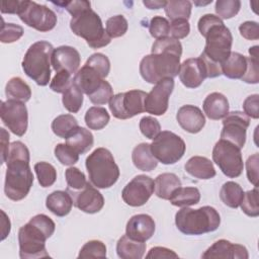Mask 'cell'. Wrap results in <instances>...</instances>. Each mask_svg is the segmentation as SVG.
I'll use <instances>...</instances> for the list:
<instances>
[{
    "label": "cell",
    "mask_w": 259,
    "mask_h": 259,
    "mask_svg": "<svg viewBox=\"0 0 259 259\" xmlns=\"http://www.w3.org/2000/svg\"><path fill=\"white\" fill-rule=\"evenodd\" d=\"M197 28L205 38V47L201 54L210 62L221 66L231 54L233 36L230 29L220 17L213 14L201 16Z\"/></svg>",
    "instance_id": "obj_3"
},
{
    "label": "cell",
    "mask_w": 259,
    "mask_h": 259,
    "mask_svg": "<svg viewBox=\"0 0 259 259\" xmlns=\"http://www.w3.org/2000/svg\"><path fill=\"white\" fill-rule=\"evenodd\" d=\"M241 8L239 0H218L215 2V13L221 19H230L238 14Z\"/></svg>",
    "instance_id": "obj_41"
},
{
    "label": "cell",
    "mask_w": 259,
    "mask_h": 259,
    "mask_svg": "<svg viewBox=\"0 0 259 259\" xmlns=\"http://www.w3.org/2000/svg\"><path fill=\"white\" fill-rule=\"evenodd\" d=\"M85 123L90 130L99 131L107 125L110 116L104 107L92 106L85 113Z\"/></svg>",
    "instance_id": "obj_36"
},
{
    "label": "cell",
    "mask_w": 259,
    "mask_h": 259,
    "mask_svg": "<svg viewBox=\"0 0 259 259\" xmlns=\"http://www.w3.org/2000/svg\"><path fill=\"white\" fill-rule=\"evenodd\" d=\"M241 35L248 40H256L259 38V26L256 21H245L239 26Z\"/></svg>",
    "instance_id": "obj_55"
},
{
    "label": "cell",
    "mask_w": 259,
    "mask_h": 259,
    "mask_svg": "<svg viewBox=\"0 0 259 259\" xmlns=\"http://www.w3.org/2000/svg\"><path fill=\"white\" fill-rule=\"evenodd\" d=\"M258 94H253L248 96L243 102V109L244 113L251 118L257 119L259 117L258 111Z\"/></svg>",
    "instance_id": "obj_56"
},
{
    "label": "cell",
    "mask_w": 259,
    "mask_h": 259,
    "mask_svg": "<svg viewBox=\"0 0 259 259\" xmlns=\"http://www.w3.org/2000/svg\"><path fill=\"white\" fill-rule=\"evenodd\" d=\"M229 107L227 97L220 92H212L208 94L202 104L205 115L212 120L224 118L229 113Z\"/></svg>",
    "instance_id": "obj_24"
},
{
    "label": "cell",
    "mask_w": 259,
    "mask_h": 259,
    "mask_svg": "<svg viewBox=\"0 0 259 259\" xmlns=\"http://www.w3.org/2000/svg\"><path fill=\"white\" fill-rule=\"evenodd\" d=\"M190 32V25L186 19H176L170 23V34L175 39L186 37Z\"/></svg>",
    "instance_id": "obj_53"
},
{
    "label": "cell",
    "mask_w": 259,
    "mask_h": 259,
    "mask_svg": "<svg viewBox=\"0 0 259 259\" xmlns=\"http://www.w3.org/2000/svg\"><path fill=\"white\" fill-rule=\"evenodd\" d=\"M113 96V90L111 85L107 82V81H103L102 85L99 87V89L93 93L91 96H89L88 98L90 99V101L93 104L96 105H102L105 103H108L110 101V99Z\"/></svg>",
    "instance_id": "obj_51"
},
{
    "label": "cell",
    "mask_w": 259,
    "mask_h": 259,
    "mask_svg": "<svg viewBox=\"0 0 259 259\" xmlns=\"http://www.w3.org/2000/svg\"><path fill=\"white\" fill-rule=\"evenodd\" d=\"M171 204L179 207H187L197 204L200 200V192L196 187H177L169 198Z\"/></svg>",
    "instance_id": "obj_31"
},
{
    "label": "cell",
    "mask_w": 259,
    "mask_h": 259,
    "mask_svg": "<svg viewBox=\"0 0 259 259\" xmlns=\"http://www.w3.org/2000/svg\"><path fill=\"white\" fill-rule=\"evenodd\" d=\"M70 28L76 35L84 38L92 49L103 48L111 41V37L103 27L101 18L91 9L90 3L72 14Z\"/></svg>",
    "instance_id": "obj_4"
},
{
    "label": "cell",
    "mask_w": 259,
    "mask_h": 259,
    "mask_svg": "<svg viewBox=\"0 0 259 259\" xmlns=\"http://www.w3.org/2000/svg\"><path fill=\"white\" fill-rule=\"evenodd\" d=\"M62 102L64 107L71 113H77L83 104V92L73 83L63 93Z\"/></svg>",
    "instance_id": "obj_38"
},
{
    "label": "cell",
    "mask_w": 259,
    "mask_h": 259,
    "mask_svg": "<svg viewBox=\"0 0 259 259\" xmlns=\"http://www.w3.org/2000/svg\"><path fill=\"white\" fill-rule=\"evenodd\" d=\"M55 156L63 165L71 166L78 162L79 154L67 144H58L55 147Z\"/></svg>",
    "instance_id": "obj_45"
},
{
    "label": "cell",
    "mask_w": 259,
    "mask_h": 259,
    "mask_svg": "<svg viewBox=\"0 0 259 259\" xmlns=\"http://www.w3.org/2000/svg\"><path fill=\"white\" fill-rule=\"evenodd\" d=\"M258 162L259 156L258 154H253L246 161V171L248 180L256 187L258 183Z\"/></svg>",
    "instance_id": "obj_54"
},
{
    "label": "cell",
    "mask_w": 259,
    "mask_h": 259,
    "mask_svg": "<svg viewBox=\"0 0 259 259\" xmlns=\"http://www.w3.org/2000/svg\"><path fill=\"white\" fill-rule=\"evenodd\" d=\"M1 164L6 162L8 152H9V134L5 131V128L1 127Z\"/></svg>",
    "instance_id": "obj_58"
},
{
    "label": "cell",
    "mask_w": 259,
    "mask_h": 259,
    "mask_svg": "<svg viewBox=\"0 0 259 259\" xmlns=\"http://www.w3.org/2000/svg\"><path fill=\"white\" fill-rule=\"evenodd\" d=\"M17 15L26 25L40 32L52 30L58 20L52 9L33 1H20Z\"/></svg>",
    "instance_id": "obj_11"
},
{
    "label": "cell",
    "mask_w": 259,
    "mask_h": 259,
    "mask_svg": "<svg viewBox=\"0 0 259 259\" xmlns=\"http://www.w3.org/2000/svg\"><path fill=\"white\" fill-rule=\"evenodd\" d=\"M155 190L154 180L144 174L133 178L122 189L121 197L130 206H142L152 196Z\"/></svg>",
    "instance_id": "obj_15"
},
{
    "label": "cell",
    "mask_w": 259,
    "mask_h": 259,
    "mask_svg": "<svg viewBox=\"0 0 259 259\" xmlns=\"http://www.w3.org/2000/svg\"><path fill=\"white\" fill-rule=\"evenodd\" d=\"M85 64H87L88 66L95 69L104 79L109 74V71H110L109 59L101 53H96V54L91 55Z\"/></svg>",
    "instance_id": "obj_48"
},
{
    "label": "cell",
    "mask_w": 259,
    "mask_h": 259,
    "mask_svg": "<svg viewBox=\"0 0 259 259\" xmlns=\"http://www.w3.org/2000/svg\"><path fill=\"white\" fill-rule=\"evenodd\" d=\"M147 93L142 90H130L117 93L109 101V109L112 115L118 119H128L145 111V99Z\"/></svg>",
    "instance_id": "obj_12"
},
{
    "label": "cell",
    "mask_w": 259,
    "mask_h": 259,
    "mask_svg": "<svg viewBox=\"0 0 259 259\" xmlns=\"http://www.w3.org/2000/svg\"><path fill=\"white\" fill-rule=\"evenodd\" d=\"M247 69L242 81L249 84H257L259 82V61L258 57H246Z\"/></svg>",
    "instance_id": "obj_52"
},
{
    "label": "cell",
    "mask_w": 259,
    "mask_h": 259,
    "mask_svg": "<svg viewBox=\"0 0 259 259\" xmlns=\"http://www.w3.org/2000/svg\"><path fill=\"white\" fill-rule=\"evenodd\" d=\"M155 222L153 218L146 213L133 215L125 227V235L136 241L146 242L155 233Z\"/></svg>",
    "instance_id": "obj_20"
},
{
    "label": "cell",
    "mask_w": 259,
    "mask_h": 259,
    "mask_svg": "<svg viewBox=\"0 0 259 259\" xmlns=\"http://www.w3.org/2000/svg\"><path fill=\"white\" fill-rule=\"evenodd\" d=\"M85 165L90 182L97 188H109L119 178V168L110 151L105 148L95 149L86 158Z\"/></svg>",
    "instance_id": "obj_6"
},
{
    "label": "cell",
    "mask_w": 259,
    "mask_h": 259,
    "mask_svg": "<svg viewBox=\"0 0 259 259\" xmlns=\"http://www.w3.org/2000/svg\"><path fill=\"white\" fill-rule=\"evenodd\" d=\"M185 171L197 179H210L215 176V169L212 162L202 156H193L185 163Z\"/></svg>",
    "instance_id": "obj_25"
},
{
    "label": "cell",
    "mask_w": 259,
    "mask_h": 259,
    "mask_svg": "<svg viewBox=\"0 0 259 259\" xmlns=\"http://www.w3.org/2000/svg\"><path fill=\"white\" fill-rule=\"evenodd\" d=\"M143 3L149 9H159L166 5V1H143Z\"/></svg>",
    "instance_id": "obj_61"
},
{
    "label": "cell",
    "mask_w": 259,
    "mask_h": 259,
    "mask_svg": "<svg viewBox=\"0 0 259 259\" xmlns=\"http://www.w3.org/2000/svg\"><path fill=\"white\" fill-rule=\"evenodd\" d=\"M23 35L22 26L14 23H5L2 19L0 30V40L3 44H11L18 40Z\"/></svg>",
    "instance_id": "obj_46"
},
{
    "label": "cell",
    "mask_w": 259,
    "mask_h": 259,
    "mask_svg": "<svg viewBox=\"0 0 259 259\" xmlns=\"http://www.w3.org/2000/svg\"><path fill=\"white\" fill-rule=\"evenodd\" d=\"M53 52L52 44L39 40L32 44L24 55L22 69L39 86H46L51 81V59Z\"/></svg>",
    "instance_id": "obj_7"
},
{
    "label": "cell",
    "mask_w": 259,
    "mask_h": 259,
    "mask_svg": "<svg viewBox=\"0 0 259 259\" xmlns=\"http://www.w3.org/2000/svg\"><path fill=\"white\" fill-rule=\"evenodd\" d=\"M73 84L72 74L67 71H59L56 73L50 83V88L57 93H64Z\"/></svg>",
    "instance_id": "obj_50"
},
{
    "label": "cell",
    "mask_w": 259,
    "mask_h": 259,
    "mask_svg": "<svg viewBox=\"0 0 259 259\" xmlns=\"http://www.w3.org/2000/svg\"><path fill=\"white\" fill-rule=\"evenodd\" d=\"M147 258H178V255L165 247H154L152 248L148 254L146 255Z\"/></svg>",
    "instance_id": "obj_57"
},
{
    "label": "cell",
    "mask_w": 259,
    "mask_h": 259,
    "mask_svg": "<svg viewBox=\"0 0 259 259\" xmlns=\"http://www.w3.org/2000/svg\"><path fill=\"white\" fill-rule=\"evenodd\" d=\"M94 138L91 132L81 126L66 139V144L74 149L79 155L87 153L92 148Z\"/></svg>",
    "instance_id": "obj_30"
},
{
    "label": "cell",
    "mask_w": 259,
    "mask_h": 259,
    "mask_svg": "<svg viewBox=\"0 0 259 259\" xmlns=\"http://www.w3.org/2000/svg\"><path fill=\"white\" fill-rule=\"evenodd\" d=\"M106 32L112 38L125 34L128 28L127 20L123 15H114L106 20Z\"/></svg>",
    "instance_id": "obj_43"
},
{
    "label": "cell",
    "mask_w": 259,
    "mask_h": 259,
    "mask_svg": "<svg viewBox=\"0 0 259 259\" xmlns=\"http://www.w3.org/2000/svg\"><path fill=\"white\" fill-rule=\"evenodd\" d=\"M51 126L56 136L66 140L79 127V124L72 114H61L53 120Z\"/></svg>",
    "instance_id": "obj_35"
},
{
    "label": "cell",
    "mask_w": 259,
    "mask_h": 259,
    "mask_svg": "<svg viewBox=\"0 0 259 259\" xmlns=\"http://www.w3.org/2000/svg\"><path fill=\"white\" fill-rule=\"evenodd\" d=\"M212 160L227 177L236 178L243 172L241 149L226 140L221 139L215 143L212 149Z\"/></svg>",
    "instance_id": "obj_10"
},
{
    "label": "cell",
    "mask_w": 259,
    "mask_h": 259,
    "mask_svg": "<svg viewBox=\"0 0 259 259\" xmlns=\"http://www.w3.org/2000/svg\"><path fill=\"white\" fill-rule=\"evenodd\" d=\"M182 46L178 39L166 36L155 40L151 54L140 63L142 78L151 84H157L165 78H174L179 74Z\"/></svg>",
    "instance_id": "obj_1"
},
{
    "label": "cell",
    "mask_w": 259,
    "mask_h": 259,
    "mask_svg": "<svg viewBox=\"0 0 259 259\" xmlns=\"http://www.w3.org/2000/svg\"><path fill=\"white\" fill-rule=\"evenodd\" d=\"M191 8H192V4L190 1L176 0V1H166L164 10L166 15L171 21L176 19L188 20L191 14Z\"/></svg>",
    "instance_id": "obj_37"
},
{
    "label": "cell",
    "mask_w": 259,
    "mask_h": 259,
    "mask_svg": "<svg viewBox=\"0 0 259 259\" xmlns=\"http://www.w3.org/2000/svg\"><path fill=\"white\" fill-rule=\"evenodd\" d=\"M51 63L56 72L67 71L70 74H76L81 63V57L75 48L61 46L54 50Z\"/></svg>",
    "instance_id": "obj_19"
},
{
    "label": "cell",
    "mask_w": 259,
    "mask_h": 259,
    "mask_svg": "<svg viewBox=\"0 0 259 259\" xmlns=\"http://www.w3.org/2000/svg\"><path fill=\"white\" fill-rule=\"evenodd\" d=\"M105 79L92 67L84 64V66L77 71L73 78V83L88 97L95 93L102 85Z\"/></svg>",
    "instance_id": "obj_23"
},
{
    "label": "cell",
    "mask_w": 259,
    "mask_h": 259,
    "mask_svg": "<svg viewBox=\"0 0 259 259\" xmlns=\"http://www.w3.org/2000/svg\"><path fill=\"white\" fill-rule=\"evenodd\" d=\"M150 34L156 39L168 36L170 32V23L168 19L162 16H154L149 23Z\"/></svg>",
    "instance_id": "obj_47"
},
{
    "label": "cell",
    "mask_w": 259,
    "mask_h": 259,
    "mask_svg": "<svg viewBox=\"0 0 259 259\" xmlns=\"http://www.w3.org/2000/svg\"><path fill=\"white\" fill-rule=\"evenodd\" d=\"M140 131L148 139L154 140L161 133V124L153 116H144L140 120Z\"/></svg>",
    "instance_id": "obj_49"
},
{
    "label": "cell",
    "mask_w": 259,
    "mask_h": 259,
    "mask_svg": "<svg viewBox=\"0 0 259 259\" xmlns=\"http://www.w3.org/2000/svg\"><path fill=\"white\" fill-rule=\"evenodd\" d=\"M132 160L134 165L142 171H152L157 165L158 161L153 156L151 151V145L148 143H142L136 146L132 153Z\"/></svg>",
    "instance_id": "obj_29"
},
{
    "label": "cell",
    "mask_w": 259,
    "mask_h": 259,
    "mask_svg": "<svg viewBox=\"0 0 259 259\" xmlns=\"http://www.w3.org/2000/svg\"><path fill=\"white\" fill-rule=\"evenodd\" d=\"M150 145L153 156L165 165L178 162L186 150L184 141L178 135L169 131L161 132Z\"/></svg>",
    "instance_id": "obj_9"
},
{
    "label": "cell",
    "mask_w": 259,
    "mask_h": 259,
    "mask_svg": "<svg viewBox=\"0 0 259 259\" xmlns=\"http://www.w3.org/2000/svg\"><path fill=\"white\" fill-rule=\"evenodd\" d=\"M65 178L67 181V191L80 190L88 182L85 174L76 167H69L65 171Z\"/></svg>",
    "instance_id": "obj_44"
},
{
    "label": "cell",
    "mask_w": 259,
    "mask_h": 259,
    "mask_svg": "<svg viewBox=\"0 0 259 259\" xmlns=\"http://www.w3.org/2000/svg\"><path fill=\"white\" fill-rule=\"evenodd\" d=\"M175 225L184 235H202L215 231L221 225V217L212 206L193 209L183 207L175 214Z\"/></svg>",
    "instance_id": "obj_5"
},
{
    "label": "cell",
    "mask_w": 259,
    "mask_h": 259,
    "mask_svg": "<svg viewBox=\"0 0 259 259\" xmlns=\"http://www.w3.org/2000/svg\"><path fill=\"white\" fill-rule=\"evenodd\" d=\"M243 196V188L234 181H228L224 183L220 191L221 200L224 202V204L232 208H237L240 206Z\"/></svg>",
    "instance_id": "obj_34"
},
{
    "label": "cell",
    "mask_w": 259,
    "mask_h": 259,
    "mask_svg": "<svg viewBox=\"0 0 259 259\" xmlns=\"http://www.w3.org/2000/svg\"><path fill=\"white\" fill-rule=\"evenodd\" d=\"M146 251V243L133 240L126 235L119 238L116 243V253L121 259H141Z\"/></svg>",
    "instance_id": "obj_27"
},
{
    "label": "cell",
    "mask_w": 259,
    "mask_h": 259,
    "mask_svg": "<svg viewBox=\"0 0 259 259\" xmlns=\"http://www.w3.org/2000/svg\"><path fill=\"white\" fill-rule=\"evenodd\" d=\"M247 69L246 57L237 52H231L230 56L221 64V71L230 79H241Z\"/></svg>",
    "instance_id": "obj_28"
},
{
    "label": "cell",
    "mask_w": 259,
    "mask_h": 259,
    "mask_svg": "<svg viewBox=\"0 0 259 259\" xmlns=\"http://www.w3.org/2000/svg\"><path fill=\"white\" fill-rule=\"evenodd\" d=\"M174 89V80L165 78L158 82L154 88L147 93L145 99V111L153 115H163L169 104V97Z\"/></svg>",
    "instance_id": "obj_16"
},
{
    "label": "cell",
    "mask_w": 259,
    "mask_h": 259,
    "mask_svg": "<svg viewBox=\"0 0 259 259\" xmlns=\"http://www.w3.org/2000/svg\"><path fill=\"white\" fill-rule=\"evenodd\" d=\"M179 79L187 88H197L207 78V73L202 60L191 58L185 60L179 69Z\"/></svg>",
    "instance_id": "obj_18"
},
{
    "label": "cell",
    "mask_w": 259,
    "mask_h": 259,
    "mask_svg": "<svg viewBox=\"0 0 259 259\" xmlns=\"http://www.w3.org/2000/svg\"><path fill=\"white\" fill-rule=\"evenodd\" d=\"M176 119L179 125L190 134L199 133L205 124V117L200 108L190 104L183 105L178 109Z\"/></svg>",
    "instance_id": "obj_22"
},
{
    "label": "cell",
    "mask_w": 259,
    "mask_h": 259,
    "mask_svg": "<svg viewBox=\"0 0 259 259\" xmlns=\"http://www.w3.org/2000/svg\"><path fill=\"white\" fill-rule=\"evenodd\" d=\"M1 214H2V236H1V240H4L10 233V221L9 218L6 215V213L1 210Z\"/></svg>",
    "instance_id": "obj_60"
},
{
    "label": "cell",
    "mask_w": 259,
    "mask_h": 259,
    "mask_svg": "<svg viewBox=\"0 0 259 259\" xmlns=\"http://www.w3.org/2000/svg\"><path fill=\"white\" fill-rule=\"evenodd\" d=\"M68 192L73 199V204L86 213H96L100 211L104 205L102 194L89 182L80 190Z\"/></svg>",
    "instance_id": "obj_17"
},
{
    "label": "cell",
    "mask_w": 259,
    "mask_h": 259,
    "mask_svg": "<svg viewBox=\"0 0 259 259\" xmlns=\"http://www.w3.org/2000/svg\"><path fill=\"white\" fill-rule=\"evenodd\" d=\"M202 258H230V259H248L249 254L245 246L233 244L232 242L221 239L214 242L201 255Z\"/></svg>",
    "instance_id": "obj_21"
},
{
    "label": "cell",
    "mask_w": 259,
    "mask_h": 259,
    "mask_svg": "<svg viewBox=\"0 0 259 259\" xmlns=\"http://www.w3.org/2000/svg\"><path fill=\"white\" fill-rule=\"evenodd\" d=\"M46 206L55 215L65 217L72 209L73 199L67 190H57L47 196Z\"/></svg>",
    "instance_id": "obj_26"
},
{
    "label": "cell",
    "mask_w": 259,
    "mask_h": 259,
    "mask_svg": "<svg viewBox=\"0 0 259 259\" xmlns=\"http://www.w3.org/2000/svg\"><path fill=\"white\" fill-rule=\"evenodd\" d=\"M6 164L4 192L13 201L21 200L26 197L33 183V174L29 166V159L8 157Z\"/></svg>",
    "instance_id": "obj_8"
},
{
    "label": "cell",
    "mask_w": 259,
    "mask_h": 259,
    "mask_svg": "<svg viewBox=\"0 0 259 259\" xmlns=\"http://www.w3.org/2000/svg\"><path fill=\"white\" fill-rule=\"evenodd\" d=\"M0 116L3 123L16 136L22 137L27 130L28 113L24 102L7 99L1 102Z\"/></svg>",
    "instance_id": "obj_13"
},
{
    "label": "cell",
    "mask_w": 259,
    "mask_h": 259,
    "mask_svg": "<svg viewBox=\"0 0 259 259\" xmlns=\"http://www.w3.org/2000/svg\"><path fill=\"white\" fill-rule=\"evenodd\" d=\"M154 183L155 193L162 199H169L171 193L177 187L181 186L179 177L174 173H162L156 177Z\"/></svg>",
    "instance_id": "obj_32"
},
{
    "label": "cell",
    "mask_w": 259,
    "mask_h": 259,
    "mask_svg": "<svg viewBox=\"0 0 259 259\" xmlns=\"http://www.w3.org/2000/svg\"><path fill=\"white\" fill-rule=\"evenodd\" d=\"M240 206L245 214L248 217L256 218L259 215V202H258V189L257 186L252 189L244 192L243 199L240 203Z\"/></svg>",
    "instance_id": "obj_40"
},
{
    "label": "cell",
    "mask_w": 259,
    "mask_h": 259,
    "mask_svg": "<svg viewBox=\"0 0 259 259\" xmlns=\"http://www.w3.org/2000/svg\"><path fill=\"white\" fill-rule=\"evenodd\" d=\"M20 1H3L1 2V12L2 13H10L17 14L19 11Z\"/></svg>",
    "instance_id": "obj_59"
},
{
    "label": "cell",
    "mask_w": 259,
    "mask_h": 259,
    "mask_svg": "<svg viewBox=\"0 0 259 259\" xmlns=\"http://www.w3.org/2000/svg\"><path fill=\"white\" fill-rule=\"evenodd\" d=\"M5 94L7 99L26 102L31 97L30 87L19 77L11 78L5 87Z\"/></svg>",
    "instance_id": "obj_33"
},
{
    "label": "cell",
    "mask_w": 259,
    "mask_h": 259,
    "mask_svg": "<svg viewBox=\"0 0 259 259\" xmlns=\"http://www.w3.org/2000/svg\"><path fill=\"white\" fill-rule=\"evenodd\" d=\"M54 221L39 213L32 217L18 232L19 257L21 259H37L50 257L46 249V241L55 232Z\"/></svg>",
    "instance_id": "obj_2"
},
{
    "label": "cell",
    "mask_w": 259,
    "mask_h": 259,
    "mask_svg": "<svg viewBox=\"0 0 259 259\" xmlns=\"http://www.w3.org/2000/svg\"><path fill=\"white\" fill-rule=\"evenodd\" d=\"M106 246L98 240L88 241L80 250L78 258H105Z\"/></svg>",
    "instance_id": "obj_42"
},
{
    "label": "cell",
    "mask_w": 259,
    "mask_h": 259,
    "mask_svg": "<svg viewBox=\"0 0 259 259\" xmlns=\"http://www.w3.org/2000/svg\"><path fill=\"white\" fill-rule=\"evenodd\" d=\"M258 49L259 47L258 46H254V47H251L249 49V54L251 57H258Z\"/></svg>",
    "instance_id": "obj_62"
},
{
    "label": "cell",
    "mask_w": 259,
    "mask_h": 259,
    "mask_svg": "<svg viewBox=\"0 0 259 259\" xmlns=\"http://www.w3.org/2000/svg\"><path fill=\"white\" fill-rule=\"evenodd\" d=\"M34 171L41 187H50L57 180L56 168L48 162H38L34 165Z\"/></svg>",
    "instance_id": "obj_39"
},
{
    "label": "cell",
    "mask_w": 259,
    "mask_h": 259,
    "mask_svg": "<svg viewBox=\"0 0 259 259\" xmlns=\"http://www.w3.org/2000/svg\"><path fill=\"white\" fill-rule=\"evenodd\" d=\"M250 124V117L242 111L229 112L223 119L221 139L226 140L242 149L246 142V133Z\"/></svg>",
    "instance_id": "obj_14"
}]
</instances>
